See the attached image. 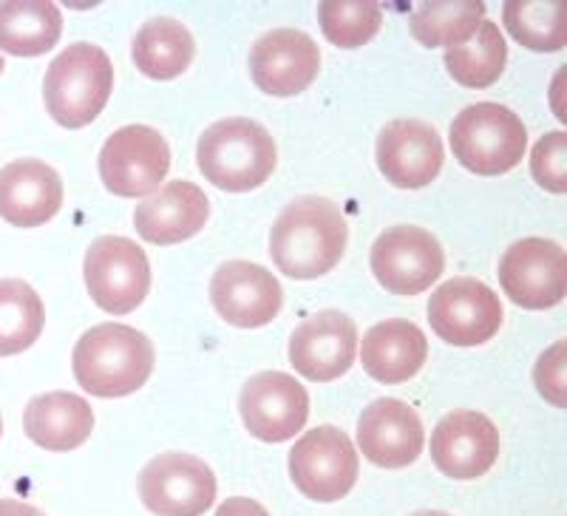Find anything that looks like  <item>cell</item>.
<instances>
[{"instance_id":"cell-24","label":"cell","mask_w":567,"mask_h":516,"mask_svg":"<svg viewBox=\"0 0 567 516\" xmlns=\"http://www.w3.org/2000/svg\"><path fill=\"white\" fill-rule=\"evenodd\" d=\"M63 34V14L43 0L0 3V49L14 58H38L54 49Z\"/></svg>"},{"instance_id":"cell-13","label":"cell","mask_w":567,"mask_h":516,"mask_svg":"<svg viewBox=\"0 0 567 516\" xmlns=\"http://www.w3.org/2000/svg\"><path fill=\"white\" fill-rule=\"evenodd\" d=\"M239 412L247 432L265 443L296 437L310 417V394L287 372H258L241 389Z\"/></svg>"},{"instance_id":"cell-28","label":"cell","mask_w":567,"mask_h":516,"mask_svg":"<svg viewBox=\"0 0 567 516\" xmlns=\"http://www.w3.org/2000/svg\"><path fill=\"white\" fill-rule=\"evenodd\" d=\"M485 20V3L480 0H465V3H420L412 14V34L429 49H454L465 40L474 38L480 23Z\"/></svg>"},{"instance_id":"cell-11","label":"cell","mask_w":567,"mask_h":516,"mask_svg":"<svg viewBox=\"0 0 567 516\" xmlns=\"http://www.w3.org/2000/svg\"><path fill=\"white\" fill-rule=\"evenodd\" d=\"M499 285L525 310H548L567 292V256L554 239L528 236L503 252Z\"/></svg>"},{"instance_id":"cell-29","label":"cell","mask_w":567,"mask_h":516,"mask_svg":"<svg viewBox=\"0 0 567 516\" xmlns=\"http://www.w3.org/2000/svg\"><path fill=\"white\" fill-rule=\"evenodd\" d=\"M318 23L323 38L338 49H361L381 32L383 9L374 0H349V3L329 0L318 3Z\"/></svg>"},{"instance_id":"cell-25","label":"cell","mask_w":567,"mask_h":516,"mask_svg":"<svg viewBox=\"0 0 567 516\" xmlns=\"http://www.w3.org/2000/svg\"><path fill=\"white\" fill-rule=\"evenodd\" d=\"M194 34L176 18H154L136 32L134 63L145 78L174 80L194 63Z\"/></svg>"},{"instance_id":"cell-4","label":"cell","mask_w":567,"mask_h":516,"mask_svg":"<svg viewBox=\"0 0 567 516\" xmlns=\"http://www.w3.org/2000/svg\"><path fill=\"white\" fill-rule=\"evenodd\" d=\"M114 91V65L94 43H71L45 69L43 97L54 123L83 128L94 123Z\"/></svg>"},{"instance_id":"cell-33","label":"cell","mask_w":567,"mask_h":516,"mask_svg":"<svg viewBox=\"0 0 567 516\" xmlns=\"http://www.w3.org/2000/svg\"><path fill=\"white\" fill-rule=\"evenodd\" d=\"M216 516H270L261 503L250 497H230L219 505Z\"/></svg>"},{"instance_id":"cell-32","label":"cell","mask_w":567,"mask_h":516,"mask_svg":"<svg viewBox=\"0 0 567 516\" xmlns=\"http://www.w3.org/2000/svg\"><path fill=\"white\" fill-rule=\"evenodd\" d=\"M534 378L545 401H550L554 406H565V341H556L539 358Z\"/></svg>"},{"instance_id":"cell-21","label":"cell","mask_w":567,"mask_h":516,"mask_svg":"<svg viewBox=\"0 0 567 516\" xmlns=\"http://www.w3.org/2000/svg\"><path fill=\"white\" fill-rule=\"evenodd\" d=\"M63 207L60 174L38 159L9 162L0 171V216L14 227H40Z\"/></svg>"},{"instance_id":"cell-20","label":"cell","mask_w":567,"mask_h":516,"mask_svg":"<svg viewBox=\"0 0 567 516\" xmlns=\"http://www.w3.org/2000/svg\"><path fill=\"white\" fill-rule=\"evenodd\" d=\"M210 216V202L194 182H168L159 194L142 202L134 210V225L151 245H179L194 239Z\"/></svg>"},{"instance_id":"cell-16","label":"cell","mask_w":567,"mask_h":516,"mask_svg":"<svg viewBox=\"0 0 567 516\" xmlns=\"http://www.w3.org/2000/svg\"><path fill=\"white\" fill-rule=\"evenodd\" d=\"M358 352V327L338 310H321L292 332L290 363L307 381L329 383L349 372Z\"/></svg>"},{"instance_id":"cell-3","label":"cell","mask_w":567,"mask_h":516,"mask_svg":"<svg viewBox=\"0 0 567 516\" xmlns=\"http://www.w3.org/2000/svg\"><path fill=\"white\" fill-rule=\"evenodd\" d=\"M196 162L210 185L227 194H247L265 185L276 171V140L256 120L227 116L202 134Z\"/></svg>"},{"instance_id":"cell-9","label":"cell","mask_w":567,"mask_h":516,"mask_svg":"<svg viewBox=\"0 0 567 516\" xmlns=\"http://www.w3.org/2000/svg\"><path fill=\"white\" fill-rule=\"evenodd\" d=\"M443 247L423 227H389L372 245L374 278L383 290L394 292V296L425 292L443 276Z\"/></svg>"},{"instance_id":"cell-26","label":"cell","mask_w":567,"mask_h":516,"mask_svg":"<svg viewBox=\"0 0 567 516\" xmlns=\"http://www.w3.org/2000/svg\"><path fill=\"white\" fill-rule=\"evenodd\" d=\"M508 45L496 23L483 20L474 38L463 45L445 49V69L465 89H488L503 78Z\"/></svg>"},{"instance_id":"cell-18","label":"cell","mask_w":567,"mask_h":516,"mask_svg":"<svg viewBox=\"0 0 567 516\" xmlns=\"http://www.w3.org/2000/svg\"><path fill=\"white\" fill-rule=\"evenodd\" d=\"M378 168L394 187L432 185L443 171V140L423 120H394L378 136Z\"/></svg>"},{"instance_id":"cell-7","label":"cell","mask_w":567,"mask_h":516,"mask_svg":"<svg viewBox=\"0 0 567 516\" xmlns=\"http://www.w3.org/2000/svg\"><path fill=\"white\" fill-rule=\"evenodd\" d=\"M171 171V148L151 125H125L100 151V179L111 194L136 199L154 194Z\"/></svg>"},{"instance_id":"cell-8","label":"cell","mask_w":567,"mask_h":516,"mask_svg":"<svg viewBox=\"0 0 567 516\" xmlns=\"http://www.w3.org/2000/svg\"><path fill=\"white\" fill-rule=\"evenodd\" d=\"M358 454L341 429L318 426L303 434L290 452V477L303 497L338 503L358 483Z\"/></svg>"},{"instance_id":"cell-31","label":"cell","mask_w":567,"mask_h":516,"mask_svg":"<svg viewBox=\"0 0 567 516\" xmlns=\"http://www.w3.org/2000/svg\"><path fill=\"white\" fill-rule=\"evenodd\" d=\"M530 174L550 194H565L567 190V134L565 131H550L536 143L530 154Z\"/></svg>"},{"instance_id":"cell-10","label":"cell","mask_w":567,"mask_h":516,"mask_svg":"<svg viewBox=\"0 0 567 516\" xmlns=\"http://www.w3.org/2000/svg\"><path fill=\"white\" fill-rule=\"evenodd\" d=\"M503 303L477 278H452L429 298V323L452 347H480L503 327Z\"/></svg>"},{"instance_id":"cell-19","label":"cell","mask_w":567,"mask_h":516,"mask_svg":"<svg viewBox=\"0 0 567 516\" xmlns=\"http://www.w3.org/2000/svg\"><path fill=\"white\" fill-rule=\"evenodd\" d=\"M358 445L372 465L406 468L423 452V423L409 403L381 398L369 403L358 420Z\"/></svg>"},{"instance_id":"cell-15","label":"cell","mask_w":567,"mask_h":516,"mask_svg":"<svg viewBox=\"0 0 567 516\" xmlns=\"http://www.w3.org/2000/svg\"><path fill=\"white\" fill-rule=\"evenodd\" d=\"M213 307L233 327L258 330L276 321L284 290L270 270L252 261H227L210 281Z\"/></svg>"},{"instance_id":"cell-37","label":"cell","mask_w":567,"mask_h":516,"mask_svg":"<svg viewBox=\"0 0 567 516\" xmlns=\"http://www.w3.org/2000/svg\"><path fill=\"white\" fill-rule=\"evenodd\" d=\"M0 434H3V420H0Z\"/></svg>"},{"instance_id":"cell-6","label":"cell","mask_w":567,"mask_h":516,"mask_svg":"<svg viewBox=\"0 0 567 516\" xmlns=\"http://www.w3.org/2000/svg\"><path fill=\"white\" fill-rule=\"evenodd\" d=\"M85 287L100 310L128 316L151 290L148 256L125 236H100L85 252Z\"/></svg>"},{"instance_id":"cell-27","label":"cell","mask_w":567,"mask_h":516,"mask_svg":"<svg viewBox=\"0 0 567 516\" xmlns=\"http://www.w3.org/2000/svg\"><path fill=\"white\" fill-rule=\"evenodd\" d=\"M45 323L43 301L20 278H0V358L27 352Z\"/></svg>"},{"instance_id":"cell-35","label":"cell","mask_w":567,"mask_h":516,"mask_svg":"<svg viewBox=\"0 0 567 516\" xmlns=\"http://www.w3.org/2000/svg\"><path fill=\"white\" fill-rule=\"evenodd\" d=\"M412 516H452V514H445V510H417V514Z\"/></svg>"},{"instance_id":"cell-5","label":"cell","mask_w":567,"mask_h":516,"mask_svg":"<svg viewBox=\"0 0 567 516\" xmlns=\"http://www.w3.org/2000/svg\"><path fill=\"white\" fill-rule=\"evenodd\" d=\"M452 151L463 168L480 176L514 171L528 148L523 116L499 103H474L460 111L452 123Z\"/></svg>"},{"instance_id":"cell-12","label":"cell","mask_w":567,"mask_h":516,"mask_svg":"<svg viewBox=\"0 0 567 516\" xmlns=\"http://www.w3.org/2000/svg\"><path fill=\"white\" fill-rule=\"evenodd\" d=\"M210 465L190 454H159L140 474L142 505L156 516H202L216 503Z\"/></svg>"},{"instance_id":"cell-2","label":"cell","mask_w":567,"mask_h":516,"mask_svg":"<svg viewBox=\"0 0 567 516\" xmlns=\"http://www.w3.org/2000/svg\"><path fill=\"white\" fill-rule=\"evenodd\" d=\"M154 343L125 323H100L83 332L74 347V378L94 398H125L148 383Z\"/></svg>"},{"instance_id":"cell-14","label":"cell","mask_w":567,"mask_h":516,"mask_svg":"<svg viewBox=\"0 0 567 516\" xmlns=\"http://www.w3.org/2000/svg\"><path fill=\"white\" fill-rule=\"evenodd\" d=\"M321 72L316 40L301 29H272L250 49V74L270 97H296L310 89Z\"/></svg>"},{"instance_id":"cell-22","label":"cell","mask_w":567,"mask_h":516,"mask_svg":"<svg viewBox=\"0 0 567 516\" xmlns=\"http://www.w3.org/2000/svg\"><path fill=\"white\" fill-rule=\"evenodd\" d=\"M425 358H429V341H425L423 330L403 318L374 323L363 336V369L378 383H389V386L406 383L423 369Z\"/></svg>"},{"instance_id":"cell-34","label":"cell","mask_w":567,"mask_h":516,"mask_svg":"<svg viewBox=\"0 0 567 516\" xmlns=\"http://www.w3.org/2000/svg\"><path fill=\"white\" fill-rule=\"evenodd\" d=\"M0 516H45L43 510L29 503H14V499H0Z\"/></svg>"},{"instance_id":"cell-23","label":"cell","mask_w":567,"mask_h":516,"mask_svg":"<svg viewBox=\"0 0 567 516\" xmlns=\"http://www.w3.org/2000/svg\"><path fill=\"white\" fill-rule=\"evenodd\" d=\"M23 429L45 452H71L94 432V409L80 394L45 392L29 401Z\"/></svg>"},{"instance_id":"cell-36","label":"cell","mask_w":567,"mask_h":516,"mask_svg":"<svg viewBox=\"0 0 567 516\" xmlns=\"http://www.w3.org/2000/svg\"><path fill=\"white\" fill-rule=\"evenodd\" d=\"M0 74H3V58H0Z\"/></svg>"},{"instance_id":"cell-1","label":"cell","mask_w":567,"mask_h":516,"mask_svg":"<svg viewBox=\"0 0 567 516\" xmlns=\"http://www.w3.org/2000/svg\"><path fill=\"white\" fill-rule=\"evenodd\" d=\"M349 241L341 207L321 196H303L284 207L270 233V256L284 276L312 281L336 270Z\"/></svg>"},{"instance_id":"cell-30","label":"cell","mask_w":567,"mask_h":516,"mask_svg":"<svg viewBox=\"0 0 567 516\" xmlns=\"http://www.w3.org/2000/svg\"><path fill=\"white\" fill-rule=\"evenodd\" d=\"M561 3H505L503 20L511 38L534 52H559L567 43Z\"/></svg>"},{"instance_id":"cell-17","label":"cell","mask_w":567,"mask_h":516,"mask_svg":"<svg viewBox=\"0 0 567 516\" xmlns=\"http://www.w3.org/2000/svg\"><path fill=\"white\" fill-rule=\"evenodd\" d=\"M499 457V432L483 412H452L432 432V460L445 477L477 479Z\"/></svg>"}]
</instances>
